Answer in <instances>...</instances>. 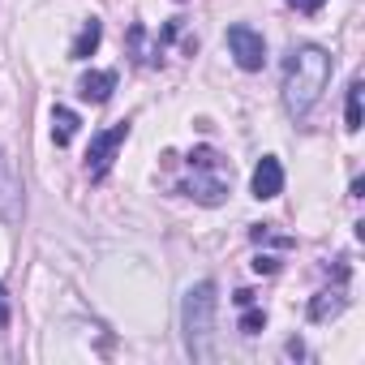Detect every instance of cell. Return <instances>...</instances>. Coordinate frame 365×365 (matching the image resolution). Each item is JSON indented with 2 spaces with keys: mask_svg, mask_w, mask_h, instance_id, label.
<instances>
[{
  "mask_svg": "<svg viewBox=\"0 0 365 365\" xmlns=\"http://www.w3.org/2000/svg\"><path fill=\"white\" fill-rule=\"evenodd\" d=\"M215 309H220V288L211 279H198L185 292V305H180L185 348H190L194 361H211L215 356Z\"/></svg>",
  "mask_w": 365,
  "mask_h": 365,
  "instance_id": "obj_2",
  "label": "cell"
},
{
  "mask_svg": "<svg viewBox=\"0 0 365 365\" xmlns=\"http://www.w3.org/2000/svg\"><path fill=\"white\" fill-rule=\"evenodd\" d=\"M125 138H129V120H116V125H108V129H99L91 138V150H86V176L91 180H103L108 176V168H112L116 150L125 146Z\"/></svg>",
  "mask_w": 365,
  "mask_h": 365,
  "instance_id": "obj_3",
  "label": "cell"
},
{
  "mask_svg": "<svg viewBox=\"0 0 365 365\" xmlns=\"http://www.w3.org/2000/svg\"><path fill=\"white\" fill-rule=\"evenodd\" d=\"M112 91H116V73H112V69H91V73H82V82H78V95H82L86 103H108Z\"/></svg>",
  "mask_w": 365,
  "mask_h": 365,
  "instance_id": "obj_7",
  "label": "cell"
},
{
  "mask_svg": "<svg viewBox=\"0 0 365 365\" xmlns=\"http://www.w3.org/2000/svg\"><path fill=\"white\" fill-rule=\"evenodd\" d=\"M228 52L245 73H258L267 65V39L254 26H228Z\"/></svg>",
  "mask_w": 365,
  "mask_h": 365,
  "instance_id": "obj_4",
  "label": "cell"
},
{
  "mask_svg": "<svg viewBox=\"0 0 365 365\" xmlns=\"http://www.w3.org/2000/svg\"><path fill=\"white\" fill-rule=\"evenodd\" d=\"M237 305H241V309H245V305H254V292H250V288H241V292H237Z\"/></svg>",
  "mask_w": 365,
  "mask_h": 365,
  "instance_id": "obj_17",
  "label": "cell"
},
{
  "mask_svg": "<svg viewBox=\"0 0 365 365\" xmlns=\"http://www.w3.org/2000/svg\"><path fill=\"white\" fill-rule=\"evenodd\" d=\"M9 327V305H5V284H0V331Z\"/></svg>",
  "mask_w": 365,
  "mask_h": 365,
  "instance_id": "obj_16",
  "label": "cell"
},
{
  "mask_svg": "<svg viewBox=\"0 0 365 365\" xmlns=\"http://www.w3.org/2000/svg\"><path fill=\"white\" fill-rule=\"evenodd\" d=\"M99 39H103V26H99V18H91V22L78 31V39H73V48H69V56H73V61H86V56H95Z\"/></svg>",
  "mask_w": 365,
  "mask_h": 365,
  "instance_id": "obj_10",
  "label": "cell"
},
{
  "mask_svg": "<svg viewBox=\"0 0 365 365\" xmlns=\"http://www.w3.org/2000/svg\"><path fill=\"white\" fill-rule=\"evenodd\" d=\"M344 125H348V133H356V129H361V78H352V86H348V103H344Z\"/></svg>",
  "mask_w": 365,
  "mask_h": 365,
  "instance_id": "obj_12",
  "label": "cell"
},
{
  "mask_svg": "<svg viewBox=\"0 0 365 365\" xmlns=\"http://www.w3.org/2000/svg\"><path fill=\"white\" fill-rule=\"evenodd\" d=\"M0 220H22V180L5 155H0Z\"/></svg>",
  "mask_w": 365,
  "mask_h": 365,
  "instance_id": "obj_5",
  "label": "cell"
},
{
  "mask_svg": "<svg viewBox=\"0 0 365 365\" xmlns=\"http://www.w3.org/2000/svg\"><path fill=\"white\" fill-rule=\"evenodd\" d=\"M262 327H267V314L254 309V305H245V314H241V331H245V335H258Z\"/></svg>",
  "mask_w": 365,
  "mask_h": 365,
  "instance_id": "obj_13",
  "label": "cell"
},
{
  "mask_svg": "<svg viewBox=\"0 0 365 365\" xmlns=\"http://www.w3.org/2000/svg\"><path fill=\"white\" fill-rule=\"evenodd\" d=\"M250 185H254V198H258V202L279 198V190H284V168H279V159H275V155H262V159H258Z\"/></svg>",
  "mask_w": 365,
  "mask_h": 365,
  "instance_id": "obj_6",
  "label": "cell"
},
{
  "mask_svg": "<svg viewBox=\"0 0 365 365\" xmlns=\"http://www.w3.org/2000/svg\"><path fill=\"white\" fill-rule=\"evenodd\" d=\"M344 305H348L344 288H327V292H318V297L309 301V318H314V322H327V318L344 314Z\"/></svg>",
  "mask_w": 365,
  "mask_h": 365,
  "instance_id": "obj_9",
  "label": "cell"
},
{
  "mask_svg": "<svg viewBox=\"0 0 365 365\" xmlns=\"http://www.w3.org/2000/svg\"><path fill=\"white\" fill-rule=\"evenodd\" d=\"M275 267H279V262H275L271 254H258V258H254V271H258V275H271Z\"/></svg>",
  "mask_w": 365,
  "mask_h": 365,
  "instance_id": "obj_15",
  "label": "cell"
},
{
  "mask_svg": "<svg viewBox=\"0 0 365 365\" xmlns=\"http://www.w3.org/2000/svg\"><path fill=\"white\" fill-rule=\"evenodd\" d=\"M288 5H292L297 14H318V9L327 5V0H288Z\"/></svg>",
  "mask_w": 365,
  "mask_h": 365,
  "instance_id": "obj_14",
  "label": "cell"
},
{
  "mask_svg": "<svg viewBox=\"0 0 365 365\" xmlns=\"http://www.w3.org/2000/svg\"><path fill=\"white\" fill-rule=\"evenodd\" d=\"M78 133V112L73 108H52V142L56 146H69Z\"/></svg>",
  "mask_w": 365,
  "mask_h": 365,
  "instance_id": "obj_11",
  "label": "cell"
},
{
  "mask_svg": "<svg viewBox=\"0 0 365 365\" xmlns=\"http://www.w3.org/2000/svg\"><path fill=\"white\" fill-rule=\"evenodd\" d=\"M185 194H190L194 202H202V207H220L224 194H228V185H224V180H215V176H202V172H198L190 185H185Z\"/></svg>",
  "mask_w": 365,
  "mask_h": 365,
  "instance_id": "obj_8",
  "label": "cell"
},
{
  "mask_svg": "<svg viewBox=\"0 0 365 365\" xmlns=\"http://www.w3.org/2000/svg\"><path fill=\"white\" fill-rule=\"evenodd\" d=\"M331 69L335 65H331L327 48H318V43L288 48V56H284V108H288V116L305 120L314 112V103L322 99V91L331 82Z\"/></svg>",
  "mask_w": 365,
  "mask_h": 365,
  "instance_id": "obj_1",
  "label": "cell"
}]
</instances>
